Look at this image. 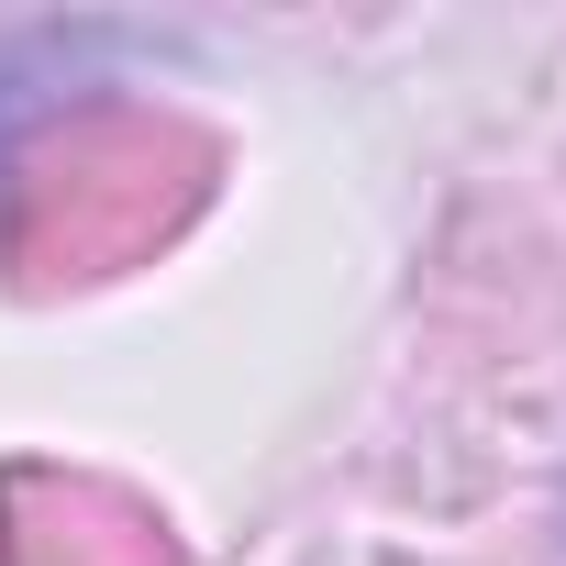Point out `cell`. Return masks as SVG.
<instances>
[{
  "mask_svg": "<svg viewBox=\"0 0 566 566\" xmlns=\"http://www.w3.org/2000/svg\"><path fill=\"white\" fill-rule=\"evenodd\" d=\"M555 522H566V511H555Z\"/></svg>",
  "mask_w": 566,
  "mask_h": 566,
  "instance_id": "obj_1",
  "label": "cell"
}]
</instances>
